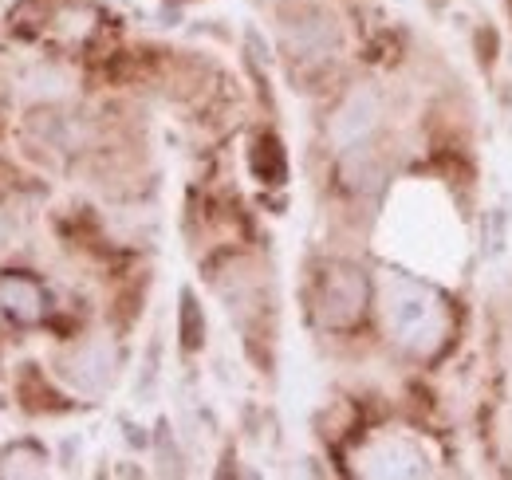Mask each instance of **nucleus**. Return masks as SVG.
Instances as JSON below:
<instances>
[{"label": "nucleus", "instance_id": "obj_2", "mask_svg": "<svg viewBox=\"0 0 512 480\" xmlns=\"http://www.w3.org/2000/svg\"><path fill=\"white\" fill-rule=\"evenodd\" d=\"M115 366H119V351L107 339H91V343L75 347L67 359H60V378H64L75 394L99 398V394L111 390Z\"/></svg>", "mask_w": 512, "mask_h": 480}, {"label": "nucleus", "instance_id": "obj_8", "mask_svg": "<svg viewBox=\"0 0 512 480\" xmlns=\"http://www.w3.org/2000/svg\"><path fill=\"white\" fill-rule=\"evenodd\" d=\"M48 469V457L32 441H16L0 453V477H40Z\"/></svg>", "mask_w": 512, "mask_h": 480}, {"label": "nucleus", "instance_id": "obj_10", "mask_svg": "<svg viewBox=\"0 0 512 480\" xmlns=\"http://www.w3.org/2000/svg\"><path fill=\"white\" fill-rule=\"evenodd\" d=\"M201 335H205V323H201L197 300H193V292H182V343H186V351L201 347Z\"/></svg>", "mask_w": 512, "mask_h": 480}, {"label": "nucleus", "instance_id": "obj_6", "mask_svg": "<svg viewBox=\"0 0 512 480\" xmlns=\"http://www.w3.org/2000/svg\"><path fill=\"white\" fill-rule=\"evenodd\" d=\"M284 40H288V52L300 56L308 63H320L327 56H335L339 48V24L320 12V8H308L304 16H296L288 28H284Z\"/></svg>", "mask_w": 512, "mask_h": 480}, {"label": "nucleus", "instance_id": "obj_3", "mask_svg": "<svg viewBox=\"0 0 512 480\" xmlns=\"http://www.w3.org/2000/svg\"><path fill=\"white\" fill-rule=\"evenodd\" d=\"M367 307V276L351 264H335L323 276L320 288V319L327 327H351Z\"/></svg>", "mask_w": 512, "mask_h": 480}, {"label": "nucleus", "instance_id": "obj_4", "mask_svg": "<svg viewBox=\"0 0 512 480\" xmlns=\"http://www.w3.org/2000/svg\"><path fill=\"white\" fill-rule=\"evenodd\" d=\"M383 119V103H379V91L375 87H355L343 103H339V111L331 115V146L343 154V150H355V146H363L371 134H375V126Z\"/></svg>", "mask_w": 512, "mask_h": 480}, {"label": "nucleus", "instance_id": "obj_11", "mask_svg": "<svg viewBox=\"0 0 512 480\" xmlns=\"http://www.w3.org/2000/svg\"><path fill=\"white\" fill-rule=\"evenodd\" d=\"M489 252H505V209H493L489 217Z\"/></svg>", "mask_w": 512, "mask_h": 480}, {"label": "nucleus", "instance_id": "obj_7", "mask_svg": "<svg viewBox=\"0 0 512 480\" xmlns=\"http://www.w3.org/2000/svg\"><path fill=\"white\" fill-rule=\"evenodd\" d=\"M44 311H48V296L32 276H20V272L0 276V315L28 327V323H40Z\"/></svg>", "mask_w": 512, "mask_h": 480}, {"label": "nucleus", "instance_id": "obj_9", "mask_svg": "<svg viewBox=\"0 0 512 480\" xmlns=\"http://www.w3.org/2000/svg\"><path fill=\"white\" fill-rule=\"evenodd\" d=\"M24 87L36 99H64L67 91H71V79H67L64 71H56V67H36V71H28Z\"/></svg>", "mask_w": 512, "mask_h": 480}, {"label": "nucleus", "instance_id": "obj_1", "mask_svg": "<svg viewBox=\"0 0 512 480\" xmlns=\"http://www.w3.org/2000/svg\"><path fill=\"white\" fill-rule=\"evenodd\" d=\"M383 319L390 339L414 355H434L449 327L442 296L410 276H386L383 280Z\"/></svg>", "mask_w": 512, "mask_h": 480}, {"label": "nucleus", "instance_id": "obj_5", "mask_svg": "<svg viewBox=\"0 0 512 480\" xmlns=\"http://www.w3.org/2000/svg\"><path fill=\"white\" fill-rule=\"evenodd\" d=\"M363 473H371V477H422V473H430V461L410 437L390 433V437H379L375 445L363 449Z\"/></svg>", "mask_w": 512, "mask_h": 480}, {"label": "nucleus", "instance_id": "obj_12", "mask_svg": "<svg viewBox=\"0 0 512 480\" xmlns=\"http://www.w3.org/2000/svg\"><path fill=\"white\" fill-rule=\"evenodd\" d=\"M8 233H12V225H8V217H4V213H0V244H4V240H8Z\"/></svg>", "mask_w": 512, "mask_h": 480}]
</instances>
